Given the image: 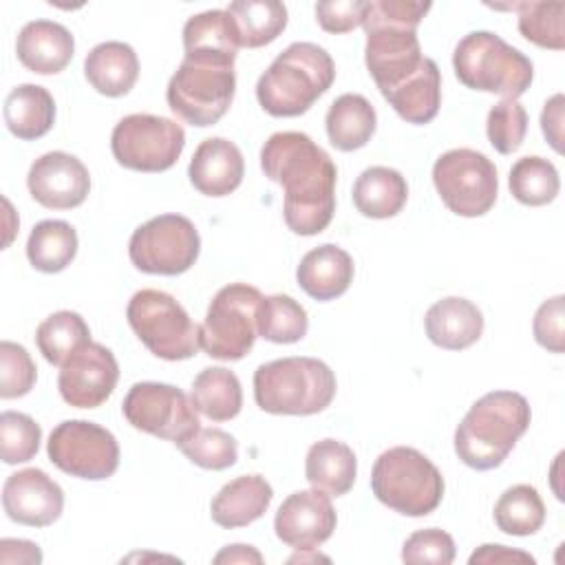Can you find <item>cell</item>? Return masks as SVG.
<instances>
[{
    "label": "cell",
    "instance_id": "6da1fadb",
    "mask_svg": "<svg viewBox=\"0 0 565 565\" xmlns=\"http://www.w3.org/2000/svg\"><path fill=\"white\" fill-rule=\"evenodd\" d=\"M265 177L285 190V225L300 236H316L335 212V163L305 132H274L260 148Z\"/></svg>",
    "mask_w": 565,
    "mask_h": 565
},
{
    "label": "cell",
    "instance_id": "7a4b0ae2",
    "mask_svg": "<svg viewBox=\"0 0 565 565\" xmlns=\"http://www.w3.org/2000/svg\"><path fill=\"white\" fill-rule=\"evenodd\" d=\"M530 422L532 411L521 393H486L457 426L455 452L472 470H492L505 461Z\"/></svg>",
    "mask_w": 565,
    "mask_h": 565
},
{
    "label": "cell",
    "instance_id": "3957f363",
    "mask_svg": "<svg viewBox=\"0 0 565 565\" xmlns=\"http://www.w3.org/2000/svg\"><path fill=\"white\" fill-rule=\"evenodd\" d=\"M335 79L331 55L313 42L289 44L258 77L256 99L271 117H298Z\"/></svg>",
    "mask_w": 565,
    "mask_h": 565
},
{
    "label": "cell",
    "instance_id": "277c9868",
    "mask_svg": "<svg viewBox=\"0 0 565 565\" xmlns=\"http://www.w3.org/2000/svg\"><path fill=\"white\" fill-rule=\"evenodd\" d=\"M335 397V375L318 358L291 355L254 371V399L271 415H316Z\"/></svg>",
    "mask_w": 565,
    "mask_h": 565
},
{
    "label": "cell",
    "instance_id": "5b68a950",
    "mask_svg": "<svg viewBox=\"0 0 565 565\" xmlns=\"http://www.w3.org/2000/svg\"><path fill=\"white\" fill-rule=\"evenodd\" d=\"M457 79L472 90L519 99L534 79V64L519 49L492 31H472L459 40L452 53Z\"/></svg>",
    "mask_w": 565,
    "mask_h": 565
},
{
    "label": "cell",
    "instance_id": "8992f818",
    "mask_svg": "<svg viewBox=\"0 0 565 565\" xmlns=\"http://www.w3.org/2000/svg\"><path fill=\"white\" fill-rule=\"evenodd\" d=\"M236 73L232 57L183 55L168 82L170 110L190 126H214L232 106Z\"/></svg>",
    "mask_w": 565,
    "mask_h": 565
},
{
    "label": "cell",
    "instance_id": "52a82bcc",
    "mask_svg": "<svg viewBox=\"0 0 565 565\" xmlns=\"http://www.w3.org/2000/svg\"><path fill=\"white\" fill-rule=\"evenodd\" d=\"M371 490L380 503L399 514L426 516L444 499V477L419 450L393 446L375 459Z\"/></svg>",
    "mask_w": 565,
    "mask_h": 565
},
{
    "label": "cell",
    "instance_id": "ba28073f",
    "mask_svg": "<svg viewBox=\"0 0 565 565\" xmlns=\"http://www.w3.org/2000/svg\"><path fill=\"white\" fill-rule=\"evenodd\" d=\"M126 318L146 349L161 360H188L201 349L199 324L166 291L139 289L126 307Z\"/></svg>",
    "mask_w": 565,
    "mask_h": 565
},
{
    "label": "cell",
    "instance_id": "9c48e42d",
    "mask_svg": "<svg viewBox=\"0 0 565 565\" xmlns=\"http://www.w3.org/2000/svg\"><path fill=\"white\" fill-rule=\"evenodd\" d=\"M263 296L247 282H232L216 291L199 327L201 349L216 360L245 358L258 338V305Z\"/></svg>",
    "mask_w": 565,
    "mask_h": 565
},
{
    "label": "cell",
    "instance_id": "30bf717a",
    "mask_svg": "<svg viewBox=\"0 0 565 565\" xmlns=\"http://www.w3.org/2000/svg\"><path fill=\"white\" fill-rule=\"evenodd\" d=\"M433 183L444 205L466 218L490 212L499 194L494 163L483 152L470 148L439 154L433 166Z\"/></svg>",
    "mask_w": 565,
    "mask_h": 565
},
{
    "label": "cell",
    "instance_id": "8fae6325",
    "mask_svg": "<svg viewBox=\"0 0 565 565\" xmlns=\"http://www.w3.org/2000/svg\"><path fill=\"white\" fill-rule=\"evenodd\" d=\"M185 148L181 124L148 113H135L117 121L110 150L119 166L137 172L170 170Z\"/></svg>",
    "mask_w": 565,
    "mask_h": 565
},
{
    "label": "cell",
    "instance_id": "7c38bea8",
    "mask_svg": "<svg viewBox=\"0 0 565 565\" xmlns=\"http://www.w3.org/2000/svg\"><path fill=\"white\" fill-rule=\"evenodd\" d=\"M201 252L194 223L181 214H159L139 225L128 241L130 263L143 274L177 276L188 271Z\"/></svg>",
    "mask_w": 565,
    "mask_h": 565
},
{
    "label": "cell",
    "instance_id": "4fadbf2b",
    "mask_svg": "<svg viewBox=\"0 0 565 565\" xmlns=\"http://www.w3.org/2000/svg\"><path fill=\"white\" fill-rule=\"evenodd\" d=\"M53 466L79 479L102 481L119 468V444L110 430L86 419L57 424L46 441Z\"/></svg>",
    "mask_w": 565,
    "mask_h": 565
},
{
    "label": "cell",
    "instance_id": "5bb4252c",
    "mask_svg": "<svg viewBox=\"0 0 565 565\" xmlns=\"http://www.w3.org/2000/svg\"><path fill=\"white\" fill-rule=\"evenodd\" d=\"M121 411L132 428L174 444H181L201 428L192 399L172 384H132L124 397Z\"/></svg>",
    "mask_w": 565,
    "mask_h": 565
},
{
    "label": "cell",
    "instance_id": "9a60e30c",
    "mask_svg": "<svg viewBox=\"0 0 565 565\" xmlns=\"http://www.w3.org/2000/svg\"><path fill=\"white\" fill-rule=\"evenodd\" d=\"M117 380L119 364L113 351L99 342H88L60 366L57 388L66 404L97 408L110 397Z\"/></svg>",
    "mask_w": 565,
    "mask_h": 565
},
{
    "label": "cell",
    "instance_id": "2e32d148",
    "mask_svg": "<svg viewBox=\"0 0 565 565\" xmlns=\"http://www.w3.org/2000/svg\"><path fill=\"white\" fill-rule=\"evenodd\" d=\"M26 188L40 205L51 210H71L86 201L90 192V174L77 157L53 150L31 163Z\"/></svg>",
    "mask_w": 565,
    "mask_h": 565
},
{
    "label": "cell",
    "instance_id": "e0dca14e",
    "mask_svg": "<svg viewBox=\"0 0 565 565\" xmlns=\"http://www.w3.org/2000/svg\"><path fill=\"white\" fill-rule=\"evenodd\" d=\"M335 523L331 497L316 488L291 492L274 516L276 536L296 552L322 545L333 534Z\"/></svg>",
    "mask_w": 565,
    "mask_h": 565
},
{
    "label": "cell",
    "instance_id": "ac0fdd59",
    "mask_svg": "<svg viewBox=\"0 0 565 565\" xmlns=\"http://www.w3.org/2000/svg\"><path fill=\"white\" fill-rule=\"evenodd\" d=\"M2 508L20 525L46 527L64 510L62 488L40 468H24L7 477L2 488Z\"/></svg>",
    "mask_w": 565,
    "mask_h": 565
},
{
    "label": "cell",
    "instance_id": "d6986e66",
    "mask_svg": "<svg viewBox=\"0 0 565 565\" xmlns=\"http://www.w3.org/2000/svg\"><path fill=\"white\" fill-rule=\"evenodd\" d=\"M245 174V161L238 146L223 137L203 139L188 166V177L194 190L205 196L232 194Z\"/></svg>",
    "mask_w": 565,
    "mask_h": 565
},
{
    "label": "cell",
    "instance_id": "ffe728a7",
    "mask_svg": "<svg viewBox=\"0 0 565 565\" xmlns=\"http://www.w3.org/2000/svg\"><path fill=\"white\" fill-rule=\"evenodd\" d=\"M15 53L24 68L38 75H55L68 66L75 40L66 26L53 20L26 22L15 40Z\"/></svg>",
    "mask_w": 565,
    "mask_h": 565
},
{
    "label": "cell",
    "instance_id": "44dd1931",
    "mask_svg": "<svg viewBox=\"0 0 565 565\" xmlns=\"http://www.w3.org/2000/svg\"><path fill=\"white\" fill-rule=\"evenodd\" d=\"M353 258L333 243L313 247L300 258L296 280L300 289L313 300L327 302L342 296L353 282Z\"/></svg>",
    "mask_w": 565,
    "mask_h": 565
},
{
    "label": "cell",
    "instance_id": "7402d4cb",
    "mask_svg": "<svg viewBox=\"0 0 565 565\" xmlns=\"http://www.w3.org/2000/svg\"><path fill=\"white\" fill-rule=\"evenodd\" d=\"M424 327L433 344L448 351H461L481 338L483 313L468 298L448 296L430 305L424 318Z\"/></svg>",
    "mask_w": 565,
    "mask_h": 565
},
{
    "label": "cell",
    "instance_id": "603a6c76",
    "mask_svg": "<svg viewBox=\"0 0 565 565\" xmlns=\"http://www.w3.org/2000/svg\"><path fill=\"white\" fill-rule=\"evenodd\" d=\"M274 499L269 481L260 475H243L225 483L210 503L212 521L234 530L258 521Z\"/></svg>",
    "mask_w": 565,
    "mask_h": 565
},
{
    "label": "cell",
    "instance_id": "cb8c5ba5",
    "mask_svg": "<svg viewBox=\"0 0 565 565\" xmlns=\"http://www.w3.org/2000/svg\"><path fill=\"white\" fill-rule=\"evenodd\" d=\"M84 75L88 84L106 95L121 97L132 90L139 77V60L130 44L126 42H102L93 46L84 60Z\"/></svg>",
    "mask_w": 565,
    "mask_h": 565
},
{
    "label": "cell",
    "instance_id": "d4e9b609",
    "mask_svg": "<svg viewBox=\"0 0 565 565\" xmlns=\"http://www.w3.org/2000/svg\"><path fill=\"white\" fill-rule=\"evenodd\" d=\"M355 475L358 459L344 441L320 439L309 446L305 457V477L311 488L329 497H342L353 488Z\"/></svg>",
    "mask_w": 565,
    "mask_h": 565
},
{
    "label": "cell",
    "instance_id": "484cf974",
    "mask_svg": "<svg viewBox=\"0 0 565 565\" xmlns=\"http://www.w3.org/2000/svg\"><path fill=\"white\" fill-rule=\"evenodd\" d=\"M408 201V183L395 168L371 166L353 183V205L362 216L391 218Z\"/></svg>",
    "mask_w": 565,
    "mask_h": 565
},
{
    "label": "cell",
    "instance_id": "4316f807",
    "mask_svg": "<svg viewBox=\"0 0 565 565\" xmlns=\"http://www.w3.org/2000/svg\"><path fill=\"white\" fill-rule=\"evenodd\" d=\"M2 117L9 132L18 139H40L53 128L55 121L53 95L44 86L20 84L7 95Z\"/></svg>",
    "mask_w": 565,
    "mask_h": 565
},
{
    "label": "cell",
    "instance_id": "83f0119b",
    "mask_svg": "<svg viewBox=\"0 0 565 565\" xmlns=\"http://www.w3.org/2000/svg\"><path fill=\"white\" fill-rule=\"evenodd\" d=\"M324 126L333 148L342 152H353L366 146L375 135L377 115L364 95L344 93L329 106Z\"/></svg>",
    "mask_w": 565,
    "mask_h": 565
},
{
    "label": "cell",
    "instance_id": "f1b7e54d",
    "mask_svg": "<svg viewBox=\"0 0 565 565\" xmlns=\"http://www.w3.org/2000/svg\"><path fill=\"white\" fill-rule=\"evenodd\" d=\"M408 124H428L441 106V73L435 60L426 57L422 68L384 97Z\"/></svg>",
    "mask_w": 565,
    "mask_h": 565
},
{
    "label": "cell",
    "instance_id": "f546056e",
    "mask_svg": "<svg viewBox=\"0 0 565 565\" xmlns=\"http://www.w3.org/2000/svg\"><path fill=\"white\" fill-rule=\"evenodd\" d=\"M190 399L207 419L227 422L243 408V388L234 371L225 366H207L194 377Z\"/></svg>",
    "mask_w": 565,
    "mask_h": 565
},
{
    "label": "cell",
    "instance_id": "4dcf8cb0",
    "mask_svg": "<svg viewBox=\"0 0 565 565\" xmlns=\"http://www.w3.org/2000/svg\"><path fill=\"white\" fill-rule=\"evenodd\" d=\"M234 22L238 46L271 44L287 26V7L276 0H236L225 9Z\"/></svg>",
    "mask_w": 565,
    "mask_h": 565
},
{
    "label": "cell",
    "instance_id": "1f68e13d",
    "mask_svg": "<svg viewBox=\"0 0 565 565\" xmlns=\"http://www.w3.org/2000/svg\"><path fill=\"white\" fill-rule=\"evenodd\" d=\"M77 254V232L71 223L46 218L40 221L26 241L29 263L44 274H57L66 269Z\"/></svg>",
    "mask_w": 565,
    "mask_h": 565
},
{
    "label": "cell",
    "instance_id": "d6a6232c",
    "mask_svg": "<svg viewBox=\"0 0 565 565\" xmlns=\"http://www.w3.org/2000/svg\"><path fill=\"white\" fill-rule=\"evenodd\" d=\"M185 55H218L236 60L238 38L225 9H212L188 18L183 26Z\"/></svg>",
    "mask_w": 565,
    "mask_h": 565
},
{
    "label": "cell",
    "instance_id": "836d02e7",
    "mask_svg": "<svg viewBox=\"0 0 565 565\" xmlns=\"http://www.w3.org/2000/svg\"><path fill=\"white\" fill-rule=\"evenodd\" d=\"M90 342L86 320L75 311H55L35 331V344L49 364L62 366L75 351Z\"/></svg>",
    "mask_w": 565,
    "mask_h": 565
},
{
    "label": "cell",
    "instance_id": "e575fe53",
    "mask_svg": "<svg viewBox=\"0 0 565 565\" xmlns=\"http://www.w3.org/2000/svg\"><path fill=\"white\" fill-rule=\"evenodd\" d=\"M494 523L512 536L536 534L545 523V505L539 490L530 483L508 488L494 503Z\"/></svg>",
    "mask_w": 565,
    "mask_h": 565
},
{
    "label": "cell",
    "instance_id": "d590c367",
    "mask_svg": "<svg viewBox=\"0 0 565 565\" xmlns=\"http://www.w3.org/2000/svg\"><path fill=\"white\" fill-rule=\"evenodd\" d=\"M494 9L516 11L519 15V31L521 35L541 46L552 51L565 49V4L563 2H512V4H490Z\"/></svg>",
    "mask_w": 565,
    "mask_h": 565
},
{
    "label": "cell",
    "instance_id": "8d00e7d4",
    "mask_svg": "<svg viewBox=\"0 0 565 565\" xmlns=\"http://www.w3.org/2000/svg\"><path fill=\"white\" fill-rule=\"evenodd\" d=\"M258 335L276 344H294L307 335L309 318L305 307L287 294L265 296L256 318Z\"/></svg>",
    "mask_w": 565,
    "mask_h": 565
},
{
    "label": "cell",
    "instance_id": "74e56055",
    "mask_svg": "<svg viewBox=\"0 0 565 565\" xmlns=\"http://www.w3.org/2000/svg\"><path fill=\"white\" fill-rule=\"evenodd\" d=\"M508 185L512 196L530 207L547 205L556 199L561 190L558 170L552 161L543 157H521L512 168L508 177Z\"/></svg>",
    "mask_w": 565,
    "mask_h": 565
},
{
    "label": "cell",
    "instance_id": "f35d334b",
    "mask_svg": "<svg viewBox=\"0 0 565 565\" xmlns=\"http://www.w3.org/2000/svg\"><path fill=\"white\" fill-rule=\"evenodd\" d=\"M177 448L199 468L225 470L238 459L236 439L221 428H199L188 439L177 444Z\"/></svg>",
    "mask_w": 565,
    "mask_h": 565
},
{
    "label": "cell",
    "instance_id": "ab89813d",
    "mask_svg": "<svg viewBox=\"0 0 565 565\" xmlns=\"http://www.w3.org/2000/svg\"><path fill=\"white\" fill-rule=\"evenodd\" d=\"M42 441V428L24 413L18 411H4L0 415V455L2 461L24 463L33 459L40 450Z\"/></svg>",
    "mask_w": 565,
    "mask_h": 565
},
{
    "label": "cell",
    "instance_id": "60d3db41",
    "mask_svg": "<svg viewBox=\"0 0 565 565\" xmlns=\"http://www.w3.org/2000/svg\"><path fill=\"white\" fill-rule=\"evenodd\" d=\"M488 141L501 154H512L521 148L527 132V113L516 99L497 102L486 121Z\"/></svg>",
    "mask_w": 565,
    "mask_h": 565
},
{
    "label": "cell",
    "instance_id": "b9f144b4",
    "mask_svg": "<svg viewBox=\"0 0 565 565\" xmlns=\"http://www.w3.org/2000/svg\"><path fill=\"white\" fill-rule=\"evenodd\" d=\"M35 362L29 351L18 344L2 340L0 342V397L15 399L26 395L35 384Z\"/></svg>",
    "mask_w": 565,
    "mask_h": 565
},
{
    "label": "cell",
    "instance_id": "7bdbcfd3",
    "mask_svg": "<svg viewBox=\"0 0 565 565\" xmlns=\"http://www.w3.org/2000/svg\"><path fill=\"white\" fill-rule=\"evenodd\" d=\"M455 541L448 532L439 527H426L413 532L402 547L404 563H430L450 565L455 561Z\"/></svg>",
    "mask_w": 565,
    "mask_h": 565
},
{
    "label": "cell",
    "instance_id": "ee69618b",
    "mask_svg": "<svg viewBox=\"0 0 565 565\" xmlns=\"http://www.w3.org/2000/svg\"><path fill=\"white\" fill-rule=\"evenodd\" d=\"M563 320H565V296L563 294L541 302V307L534 313V322H532L534 340L552 353H563L565 351Z\"/></svg>",
    "mask_w": 565,
    "mask_h": 565
},
{
    "label": "cell",
    "instance_id": "f6af8a7d",
    "mask_svg": "<svg viewBox=\"0 0 565 565\" xmlns=\"http://www.w3.org/2000/svg\"><path fill=\"white\" fill-rule=\"evenodd\" d=\"M366 2L360 0H331L316 4V20L327 33H349L364 20Z\"/></svg>",
    "mask_w": 565,
    "mask_h": 565
},
{
    "label": "cell",
    "instance_id": "bcb514c9",
    "mask_svg": "<svg viewBox=\"0 0 565 565\" xmlns=\"http://www.w3.org/2000/svg\"><path fill=\"white\" fill-rule=\"evenodd\" d=\"M541 130L556 152H563V95H552L541 110Z\"/></svg>",
    "mask_w": 565,
    "mask_h": 565
},
{
    "label": "cell",
    "instance_id": "7dc6e473",
    "mask_svg": "<svg viewBox=\"0 0 565 565\" xmlns=\"http://www.w3.org/2000/svg\"><path fill=\"white\" fill-rule=\"evenodd\" d=\"M470 565H477V563H486V565H510V563H536L532 554L527 552H521V550H512V547H505V545H481L477 552H472V556L468 558Z\"/></svg>",
    "mask_w": 565,
    "mask_h": 565
},
{
    "label": "cell",
    "instance_id": "c3c4849f",
    "mask_svg": "<svg viewBox=\"0 0 565 565\" xmlns=\"http://www.w3.org/2000/svg\"><path fill=\"white\" fill-rule=\"evenodd\" d=\"M0 563H42V552L35 543L22 539H2L0 541Z\"/></svg>",
    "mask_w": 565,
    "mask_h": 565
},
{
    "label": "cell",
    "instance_id": "681fc988",
    "mask_svg": "<svg viewBox=\"0 0 565 565\" xmlns=\"http://www.w3.org/2000/svg\"><path fill=\"white\" fill-rule=\"evenodd\" d=\"M214 563H263V554L252 545H225L216 556Z\"/></svg>",
    "mask_w": 565,
    "mask_h": 565
},
{
    "label": "cell",
    "instance_id": "f907efd6",
    "mask_svg": "<svg viewBox=\"0 0 565 565\" xmlns=\"http://www.w3.org/2000/svg\"><path fill=\"white\" fill-rule=\"evenodd\" d=\"M307 561H329V558L316 554L313 550H298V554L289 558V563H307Z\"/></svg>",
    "mask_w": 565,
    "mask_h": 565
}]
</instances>
